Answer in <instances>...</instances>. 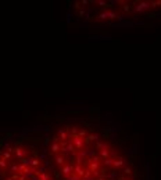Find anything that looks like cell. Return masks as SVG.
Masks as SVG:
<instances>
[{"mask_svg": "<svg viewBox=\"0 0 161 180\" xmlns=\"http://www.w3.org/2000/svg\"><path fill=\"white\" fill-rule=\"evenodd\" d=\"M161 6V0H157V1H154V7H160Z\"/></svg>", "mask_w": 161, "mask_h": 180, "instance_id": "484cf974", "label": "cell"}, {"mask_svg": "<svg viewBox=\"0 0 161 180\" xmlns=\"http://www.w3.org/2000/svg\"><path fill=\"white\" fill-rule=\"evenodd\" d=\"M12 154H15L17 159H18V161H21L22 158H26V155H28V151H26V150H25L24 147L15 146V147L12 148Z\"/></svg>", "mask_w": 161, "mask_h": 180, "instance_id": "7a4b0ae2", "label": "cell"}, {"mask_svg": "<svg viewBox=\"0 0 161 180\" xmlns=\"http://www.w3.org/2000/svg\"><path fill=\"white\" fill-rule=\"evenodd\" d=\"M104 141H97V143H96V150H101L103 148V147H104Z\"/></svg>", "mask_w": 161, "mask_h": 180, "instance_id": "7402d4cb", "label": "cell"}, {"mask_svg": "<svg viewBox=\"0 0 161 180\" xmlns=\"http://www.w3.org/2000/svg\"><path fill=\"white\" fill-rule=\"evenodd\" d=\"M118 15L115 14V12H112V11H104V12H101V14H99L96 18L97 19H114V18H117Z\"/></svg>", "mask_w": 161, "mask_h": 180, "instance_id": "8992f818", "label": "cell"}, {"mask_svg": "<svg viewBox=\"0 0 161 180\" xmlns=\"http://www.w3.org/2000/svg\"><path fill=\"white\" fill-rule=\"evenodd\" d=\"M56 134H57V137H58L61 141H68V132L65 130V129H60Z\"/></svg>", "mask_w": 161, "mask_h": 180, "instance_id": "30bf717a", "label": "cell"}, {"mask_svg": "<svg viewBox=\"0 0 161 180\" xmlns=\"http://www.w3.org/2000/svg\"><path fill=\"white\" fill-rule=\"evenodd\" d=\"M43 143H44V144H49V143H50V137H46V139L43 140Z\"/></svg>", "mask_w": 161, "mask_h": 180, "instance_id": "f546056e", "label": "cell"}, {"mask_svg": "<svg viewBox=\"0 0 161 180\" xmlns=\"http://www.w3.org/2000/svg\"><path fill=\"white\" fill-rule=\"evenodd\" d=\"M86 172V168L83 166V165H74V173L78 176V177H83V174Z\"/></svg>", "mask_w": 161, "mask_h": 180, "instance_id": "52a82bcc", "label": "cell"}, {"mask_svg": "<svg viewBox=\"0 0 161 180\" xmlns=\"http://www.w3.org/2000/svg\"><path fill=\"white\" fill-rule=\"evenodd\" d=\"M99 158H100V161H104V159H107V158H111V150H110V144L108 143H105L104 147L100 150Z\"/></svg>", "mask_w": 161, "mask_h": 180, "instance_id": "6da1fadb", "label": "cell"}, {"mask_svg": "<svg viewBox=\"0 0 161 180\" xmlns=\"http://www.w3.org/2000/svg\"><path fill=\"white\" fill-rule=\"evenodd\" d=\"M80 180H94V177H93V174L90 170H87L86 169V172H85V174H83V177Z\"/></svg>", "mask_w": 161, "mask_h": 180, "instance_id": "9a60e30c", "label": "cell"}, {"mask_svg": "<svg viewBox=\"0 0 161 180\" xmlns=\"http://www.w3.org/2000/svg\"><path fill=\"white\" fill-rule=\"evenodd\" d=\"M10 170H11V173H18V165H11Z\"/></svg>", "mask_w": 161, "mask_h": 180, "instance_id": "ffe728a7", "label": "cell"}, {"mask_svg": "<svg viewBox=\"0 0 161 180\" xmlns=\"http://www.w3.org/2000/svg\"><path fill=\"white\" fill-rule=\"evenodd\" d=\"M60 151H61L60 144H58V143H53V144H51V147H50V155H57V154H60Z\"/></svg>", "mask_w": 161, "mask_h": 180, "instance_id": "8fae6325", "label": "cell"}, {"mask_svg": "<svg viewBox=\"0 0 161 180\" xmlns=\"http://www.w3.org/2000/svg\"><path fill=\"white\" fill-rule=\"evenodd\" d=\"M132 173H133V169L130 168V166H125L124 170H122V176H125V177H130Z\"/></svg>", "mask_w": 161, "mask_h": 180, "instance_id": "5bb4252c", "label": "cell"}, {"mask_svg": "<svg viewBox=\"0 0 161 180\" xmlns=\"http://www.w3.org/2000/svg\"><path fill=\"white\" fill-rule=\"evenodd\" d=\"M149 7H150L149 1H139V3H136V6H135V10H136L137 12H142V11H144L146 8H149Z\"/></svg>", "mask_w": 161, "mask_h": 180, "instance_id": "ba28073f", "label": "cell"}, {"mask_svg": "<svg viewBox=\"0 0 161 180\" xmlns=\"http://www.w3.org/2000/svg\"><path fill=\"white\" fill-rule=\"evenodd\" d=\"M97 4H99V6L101 7L103 10H105V8H110V7H111V3H107V1H101V0H100V1H97Z\"/></svg>", "mask_w": 161, "mask_h": 180, "instance_id": "2e32d148", "label": "cell"}, {"mask_svg": "<svg viewBox=\"0 0 161 180\" xmlns=\"http://www.w3.org/2000/svg\"><path fill=\"white\" fill-rule=\"evenodd\" d=\"M124 180H133V179H132V177H125L124 176Z\"/></svg>", "mask_w": 161, "mask_h": 180, "instance_id": "d6a6232c", "label": "cell"}, {"mask_svg": "<svg viewBox=\"0 0 161 180\" xmlns=\"http://www.w3.org/2000/svg\"><path fill=\"white\" fill-rule=\"evenodd\" d=\"M103 166H104V168H110V166H112V157L103 161Z\"/></svg>", "mask_w": 161, "mask_h": 180, "instance_id": "e0dca14e", "label": "cell"}, {"mask_svg": "<svg viewBox=\"0 0 161 180\" xmlns=\"http://www.w3.org/2000/svg\"><path fill=\"white\" fill-rule=\"evenodd\" d=\"M3 143H4V139H0V146H3Z\"/></svg>", "mask_w": 161, "mask_h": 180, "instance_id": "1f68e13d", "label": "cell"}, {"mask_svg": "<svg viewBox=\"0 0 161 180\" xmlns=\"http://www.w3.org/2000/svg\"><path fill=\"white\" fill-rule=\"evenodd\" d=\"M0 177H6V170H0Z\"/></svg>", "mask_w": 161, "mask_h": 180, "instance_id": "4316f807", "label": "cell"}, {"mask_svg": "<svg viewBox=\"0 0 161 180\" xmlns=\"http://www.w3.org/2000/svg\"><path fill=\"white\" fill-rule=\"evenodd\" d=\"M42 159H40V158H33V159H32L31 158V162H29V166H31V168H35V169H37V168H40V166H42Z\"/></svg>", "mask_w": 161, "mask_h": 180, "instance_id": "4fadbf2b", "label": "cell"}, {"mask_svg": "<svg viewBox=\"0 0 161 180\" xmlns=\"http://www.w3.org/2000/svg\"><path fill=\"white\" fill-rule=\"evenodd\" d=\"M125 162H126V159H125L124 157L117 155L115 158H112V168H114V169L122 168V166L125 165Z\"/></svg>", "mask_w": 161, "mask_h": 180, "instance_id": "5b68a950", "label": "cell"}, {"mask_svg": "<svg viewBox=\"0 0 161 180\" xmlns=\"http://www.w3.org/2000/svg\"><path fill=\"white\" fill-rule=\"evenodd\" d=\"M53 174H54V177H56L57 180L61 179V172H60V170H54V172H53Z\"/></svg>", "mask_w": 161, "mask_h": 180, "instance_id": "603a6c76", "label": "cell"}, {"mask_svg": "<svg viewBox=\"0 0 161 180\" xmlns=\"http://www.w3.org/2000/svg\"><path fill=\"white\" fill-rule=\"evenodd\" d=\"M89 3H90V1H87V0H82V1H80V4H83V6H86Z\"/></svg>", "mask_w": 161, "mask_h": 180, "instance_id": "83f0119b", "label": "cell"}, {"mask_svg": "<svg viewBox=\"0 0 161 180\" xmlns=\"http://www.w3.org/2000/svg\"><path fill=\"white\" fill-rule=\"evenodd\" d=\"M74 7H75V8H76V10H80V7H82V6H80V3H79V1H76Z\"/></svg>", "mask_w": 161, "mask_h": 180, "instance_id": "d4e9b609", "label": "cell"}, {"mask_svg": "<svg viewBox=\"0 0 161 180\" xmlns=\"http://www.w3.org/2000/svg\"><path fill=\"white\" fill-rule=\"evenodd\" d=\"M0 168L3 169V170H6V169L8 168V162H7L6 159H3V158H0Z\"/></svg>", "mask_w": 161, "mask_h": 180, "instance_id": "d6986e66", "label": "cell"}, {"mask_svg": "<svg viewBox=\"0 0 161 180\" xmlns=\"http://www.w3.org/2000/svg\"><path fill=\"white\" fill-rule=\"evenodd\" d=\"M130 8H132V6H130V4H128V3H125V6H124V10H125V11H129Z\"/></svg>", "mask_w": 161, "mask_h": 180, "instance_id": "cb8c5ba5", "label": "cell"}, {"mask_svg": "<svg viewBox=\"0 0 161 180\" xmlns=\"http://www.w3.org/2000/svg\"><path fill=\"white\" fill-rule=\"evenodd\" d=\"M67 179H68V180H80V177H78V176H76L75 173H71L68 177H67Z\"/></svg>", "mask_w": 161, "mask_h": 180, "instance_id": "44dd1931", "label": "cell"}, {"mask_svg": "<svg viewBox=\"0 0 161 180\" xmlns=\"http://www.w3.org/2000/svg\"><path fill=\"white\" fill-rule=\"evenodd\" d=\"M71 143L74 144L75 150H76L78 152H79V151H83V150H85V147H86V146H85V143H83V140H82L80 137H78V136L74 137V139H71Z\"/></svg>", "mask_w": 161, "mask_h": 180, "instance_id": "3957f363", "label": "cell"}, {"mask_svg": "<svg viewBox=\"0 0 161 180\" xmlns=\"http://www.w3.org/2000/svg\"><path fill=\"white\" fill-rule=\"evenodd\" d=\"M82 140H83L85 146H87L90 141H97V140H99V134H87V136L85 137V139H82Z\"/></svg>", "mask_w": 161, "mask_h": 180, "instance_id": "7c38bea8", "label": "cell"}, {"mask_svg": "<svg viewBox=\"0 0 161 180\" xmlns=\"http://www.w3.org/2000/svg\"><path fill=\"white\" fill-rule=\"evenodd\" d=\"M86 136H87V129H79V130H78V137L85 139Z\"/></svg>", "mask_w": 161, "mask_h": 180, "instance_id": "ac0fdd59", "label": "cell"}, {"mask_svg": "<svg viewBox=\"0 0 161 180\" xmlns=\"http://www.w3.org/2000/svg\"><path fill=\"white\" fill-rule=\"evenodd\" d=\"M18 180H26V176H19Z\"/></svg>", "mask_w": 161, "mask_h": 180, "instance_id": "4dcf8cb0", "label": "cell"}, {"mask_svg": "<svg viewBox=\"0 0 161 180\" xmlns=\"http://www.w3.org/2000/svg\"><path fill=\"white\" fill-rule=\"evenodd\" d=\"M71 173H74V163H65L61 166V174L67 179Z\"/></svg>", "mask_w": 161, "mask_h": 180, "instance_id": "277c9868", "label": "cell"}, {"mask_svg": "<svg viewBox=\"0 0 161 180\" xmlns=\"http://www.w3.org/2000/svg\"><path fill=\"white\" fill-rule=\"evenodd\" d=\"M78 15H79V17H83V15H85V11H83V10H79Z\"/></svg>", "mask_w": 161, "mask_h": 180, "instance_id": "f1b7e54d", "label": "cell"}, {"mask_svg": "<svg viewBox=\"0 0 161 180\" xmlns=\"http://www.w3.org/2000/svg\"><path fill=\"white\" fill-rule=\"evenodd\" d=\"M54 162H56L57 166H62V165H65V155L64 154H57L56 157H54Z\"/></svg>", "mask_w": 161, "mask_h": 180, "instance_id": "9c48e42d", "label": "cell"}]
</instances>
